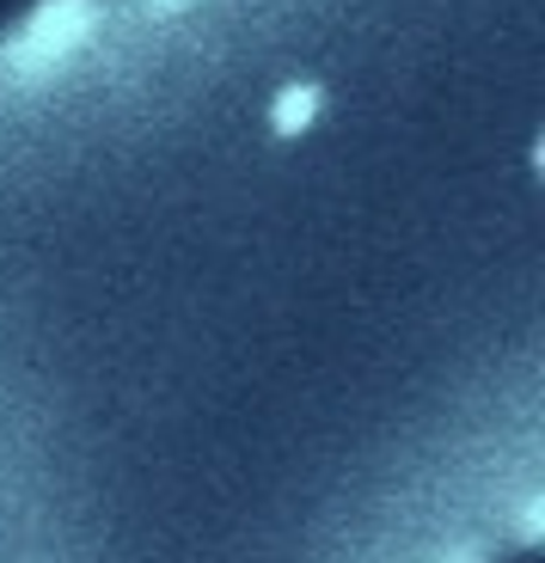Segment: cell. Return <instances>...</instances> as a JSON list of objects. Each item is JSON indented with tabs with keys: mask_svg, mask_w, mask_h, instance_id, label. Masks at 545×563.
Listing matches in <instances>:
<instances>
[{
	"mask_svg": "<svg viewBox=\"0 0 545 563\" xmlns=\"http://www.w3.org/2000/svg\"><path fill=\"white\" fill-rule=\"evenodd\" d=\"M92 25H98L92 0H43L13 43V68L25 74V80H37V74H50L68 49H80V43L92 37Z\"/></svg>",
	"mask_w": 545,
	"mask_h": 563,
	"instance_id": "1",
	"label": "cell"
},
{
	"mask_svg": "<svg viewBox=\"0 0 545 563\" xmlns=\"http://www.w3.org/2000/svg\"><path fill=\"white\" fill-rule=\"evenodd\" d=\"M313 117H319V86H288L276 99V111H270V129L276 135H301Z\"/></svg>",
	"mask_w": 545,
	"mask_h": 563,
	"instance_id": "2",
	"label": "cell"
},
{
	"mask_svg": "<svg viewBox=\"0 0 545 563\" xmlns=\"http://www.w3.org/2000/svg\"><path fill=\"white\" fill-rule=\"evenodd\" d=\"M154 7H184V0H154Z\"/></svg>",
	"mask_w": 545,
	"mask_h": 563,
	"instance_id": "3",
	"label": "cell"
}]
</instances>
